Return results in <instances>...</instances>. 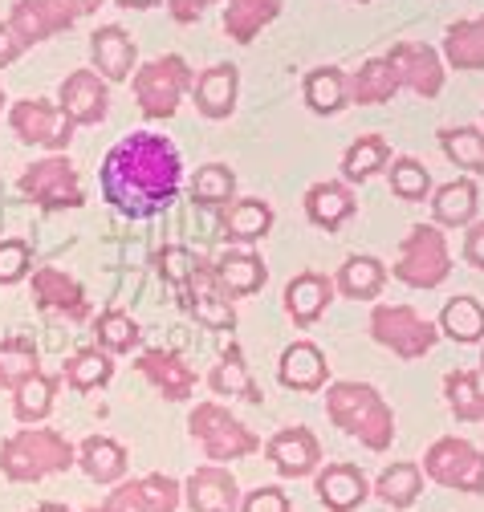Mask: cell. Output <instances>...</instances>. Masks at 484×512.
Segmentation results:
<instances>
[{"label":"cell","instance_id":"1","mask_svg":"<svg viewBox=\"0 0 484 512\" xmlns=\"http://www.w3.org/2000/svg\"><path fill=\"white\" fill-rule=\"evenodd\" d=\"M102 200L127 220H151L167 212L184 183V159L167 135L135 131L118 139L102 159Z\"/></svg>","mask_w":484,"mask_h":512},{"label":"cell","instance_id":"2","mask_svg":"<svg viewBox=\"0 0 484 512\" xmlns=\"http://www.w3.org/2000/svg\"><path fill=\"white\" fill-rule=\"evenodd\" d=\"M326 415L342 435L358 439L367 452H387L395 443V411L371 382H330Z\"/></svg>","mask_w":484,"mask_h":512},{"label":"cell","instance_id":"3","mask_svg":"<svg viewBox=\"0 0 484 512\" xmlns=\"http://www.w3.org/2000/svg\"><path fill=\"white\" fill-rule=\"evenodd\" d=\"M78 464V447L53 427H21L0 443V472L13 484H37Z\"/></svg>","mask_w":484,"mask_h":512},{"label":"cell","instance_id":"4","mask_svg":"<svg viewBox=\"0 0 484 512\" xmlns=\"http://www.w3.org/2000/svg\"><path fill=\"white\" fill-rule=\"evenodd\" d=\"M452 273V252L448 236L436 224H411V232L399 244V261L391 265V277L403 281L407 289H440Z\"/></svg>","mask_w":484,"mask_h":512},{"label":"cell","instance_id":"5","mask_svg":"<svg viewBox=\"0 0 484 512\" xmlns=\"http://www.w3.org/2000/svg\"><path fill=\"white\" fill-rule=\"evenodd\" d=\"M188 431L204 447V456L212 464H232V460H245V456L261 452V439L253 435V427H245L220 403H196L188 415Z\"/></svg>","mask_w":484,"mask_h":512},{"label":"cell","instance_id":"6","mask_svg":"<svg viewBox=\"0 0 484 512\" xmlns=\"http://www.w3.org/2000/svg\"><path fill=\"white\" fill-rule=\"evenodd\" d=\"M192 66L179 53H167V57H155L147 61V66L135 70L131 86H135V102L143 110V118H175L179 102H184V94H192Z\"/></svg>","mask_w":484,"mask_h":512},{"label":"cell","instance_id":"7","mask_svg":"<svg viewBox=\"0 0 484 512\" xmlns=\"http://www.w3.org/2000/svg\"><path fill=\"white\" fill-rule=\"evenodd\" d=\"M423 480H432L440 488H456L468 496L484 492V452L476 443L460 439V435H444L436 439L428 452H423Z\"/></svg>","mask_w":484,"mask_h":512},{"label":"cell","instance_id":"8","mask_svg":"<svg viewBox=\"0 0 484 512\" xmlns=\"http://www.w3.org/2000/svg\"><path fill=\"white\" fill-rule=\"evenodd\" d=\"M371 338L391 350L403 362H415L423 354H432V346L440 342V330L411 305H375L371 309Z\"/></svg>","mask_w":484,"mask_h":512},{"label":"cell","instance_id":"9","mask_svg":"<svg viewBox=\"0 0 484 512\" xmlns=\"http://www.w3.org/2000/svg\"><path fill=\"white\" fill-rule=\"evenodd\" d=\"M21 191L33 204H41L45 212H66V208H82L86 204L78 167L66 155H49V159H37L33 167H25Z\"/></svg>","mask_w":484,"mask_h":512},{"label":"cell","instance_id":"10","mask_svg":"<svg viewBox=\"0 0 484 512\" xmlns=\"http://www.w3.org/2000/svg\"><path fill=\"white\" fill-rule=\"evenodd\" d=\"M9 126H13V135L21 143L45 147L53 155H62L70 147V139H74V122L62 114V106L45 102V98H21V102H13Z\"/></svg>","mask_w":484,"mask_h":512},{"label":"cell","instance_id":"11","mask_svg":"<svg viewBox=\"0 0 484 512\" xmlns=\"http://www.w3.org/2000/svg\"><path fill=\"white\" fill-rule=\"evenodd\" d=\"M179 504H184V484L163 472H151L139 480H118L114 492L86 512H175Z\"/></svg>","mask_w":484,"mask_h":512},{"label":"cell","instance_id":"12","mask_svg":"<svg viewBox=\"0 0 484 512\" xmlns=\"http://www.w3.org/2000/svg\"><path fill=\"white\" fill-rule=\"evenodd\" d=\"M78 17L82 13L70 5V0H17L13 13H9V25L21 37V45L29 49V45H41L57 33L74 29Z\"/></svg>","mask_w":484,"mask_h":512},{"label":"cell","instance_id":"13","mask_svg":"<svg viewBox=\"0 0 484 512\" xmlns=\"http://www.w3.org/2000/svg\"><path fill=\"white\" fill-rule=\"evenodd\" d=\"M387 61L399 74V86H407L419 98H440V90H444V57L432 45L399 41V45H391Z\"/></svg>","mask_w":484,"mask_h":512},{"label":"cell","instance_id":"14","mask_svg":"<svg viewBox=\"0 0 484 512\" xmlns=\"http://www.w3.org/2000/svg\"><path fill=\"white\" fill-rule=\"evenodd\" d=\"M265 456H269L277 476L301 480V476H314L322 468V443H318V435L310 427H281L265 443Z\"/></svg>","mask_w":484,"mask_h":512},{"label":"cell","instance_id":"15","mask_svg":"<svg viewBox=\"0 0 484 512\" xmlns=\"http://www.w3.org/2000/svg\"><path fill=\"white\" fill-rule=\"evenodd\" d=\"M184 289H188V313L196 317L200 326H208V330H232V326H236V309H232L228 293L220 289L212 261L196 256L192 277H188Z\"/></svg>","mask_w":484,"mask_h":512},{"label":"cell","instance_id":"16","mask_svg":"<svg viewBox=\"0 0 484 512\" xmlns=\"http://www.w3.org/2000/svg\"><path fill=\"white\" fill-rule=\"evenodd\" d=\"M57 106L74 126H98L110 114V82H102L94 70H74L57 90Z\"/></svg>","mask_w":484,"mask_h":512},{"label":"cell","instance_id":"17","mask_svg":"<svg viewBox=\"0 0 484 512\" xmlns=\"http://www.w3.org/2000/svg\"><path fill=\"white\" fill-rule=\"evenodd\" d=\"M184 504L192 512H240V484L224 464H204L184 480Z\"/></svg>","mask_w":484,"mask_h":512},{"label":"cell","instance_id":"18","mask_svg":"<svg viewBox=\"0 0 484 512\" xmlns=\"http://www.w3.org/2000/svg\"><path fill=\"white\" fill-rule=\"evenodd\" d=\"M135 370L151 382V387L167 399V403H188L196 395V370L179 358L175 350H143Z\"/></svg>","mask_w":484,"mask_h":512},{"label":"cell","instance_id":"19","mask_svg":"<svg viewBox=\"0 0 484 512\" xmlns=\"http://www.w3.org/2000/svg\"><path fill=\"white\" fill-rule=\"evenodd\" d=\"M314 492H318L326 512H354V508L367 504L371 480H367L362 468L338 460V464H326V468L314 472Z\"/></svg>","mask_w":484,"mask_h":512},{"label":"cell","instance_id":"20","mask_svg":"<svg viewBox=\"0 0 484 512\" xmlns=\"http://www.w3.org/2000/svg\"><path fill=\"white\" fill-rule=\"evenodd\" d=\"M33 301H37V309L57 313V317H70V322H86V317H90L86 289L70 273H62V269H37L33 273Z\"/></svg>","mask_w":484,"mask_h":512},{"label":"cell","instance_id":"21","mask_svg":"<svg viewBox=\"0 0 484 512\" xmlns=\"http://www.w3.org/2000/svg\"><path fill=\"white\" fill-rule=\"evenodd\" d=\"M277 378H281L285 391L314 395V391L326 387L330 362H326V354H322L314 342H293V346H285L281 358H277Z\"/></svg>","mask_w":484,"mask_h":512},{"label":"cell","instance_id":"22","mask_svg":"<svg viewBox=\"0 0 484 512\" xmlns=\"http://www.w3.org/2000/svg\"><path fill=\"white\" fill-rule=\"evenodd\" d=\"M90 57H94V74L102 82H127L135 70L139 49L123 25H102L90 37Z\"/></svg>","mask_w":484,"mask_h":512},{"label":"cell","instance_id":"23","mask_svg":"<svg viewBox=\"0 0 484 512\" xmlns=\"http://www.w3.org/2000/svg\"><path fill=\"white\" fill-rule=\"evenodd\" d=\"M334 277H326V273H314V269H306V273H297L289 285H285V313L293 317V326H314L318 317L330 309V301H334Z\"/></svg>","mask_w":484,"mask_h":512},{"label":"cell","instance_id":"24","mask_svg":"<svg viewBox=\"0 0 484 512\" xmlns=\"http://www.w3.org/2000/svg\"><path fill=\"white\" fill-rule=\"evenodd\" d=\"M301 204H306V220H310L314 228H322V232H338V228L358 212L354 191H350V183H342V179H322V183H314Z\"/></svg>","mask_w":484,"mask_h":512},{"label":"cell","instance_id":"25","mask_svg":"<svg viewBox=\"0 0 484 512\" xmlns=\"http://www.w3.org/2000/svg\"><path fill=\"white\" fill-rule=\"evenodd\" d=\"M212 269H216V281H220V289L228 293V301L253 297V293H261L265 281H269V269H265V261H261L253 248H228L220 261H212Z\"/></svg>","mask_w":484,"mask_h":512},{"label":"cell","instance_id":"26","mask_svg":"<svg viewBox=\"0 0 484 512\" xmlns=\"http://www.w3.org/2000/svg\"><path fill=\"white\" fill-rule=\"evenodd\" d=\"M236 94H240V74L232 61H220V66H208L196 82H192V98H196V110L212 122L228 118L236 110Z\"/></svg>","mask_w":484,"mask_h":512},{"label":"cell","instance_id":"27","mask_svg":"<svg viewBox=\"0 0 484 512\" xmlns=\"http://www.w3.org/2000/svg\"><path fill=\"white\" fill-rule=\"evenodd\" d=\"M78 468L94 480V484H118L127 476L131 460H127V447L110 439V435H86L78 443Z\"/></svg>","mask_w":484,"mask_h":512},{"label":"cell","instance_id":"28","mask_svg":"<svg viewBox=\"0 0 484 512\" xmlns=\"http://www.w3.org/2000/svg\"><path fill=\"white\" fill-rule=\"evenodd\" d=\"M480 208V187L476 179H452L432 191V220L436 228H468Z\"/></svg>","mask_w":484,"mask_h":512},{"label":"cell","instance_id":"29","mask_svg":"<svg viewBox=\"0 0 484 512\" xmlns=\"http://www.w3.org/2000/svg\"><path fill=\"white\" fill-rule=\"evenodd\" d=\"M281 17V0H228L224 9V33L236 45H249Z\"/></svg>","mask_w":484,"mask_h":512},{"label":"cell","instance_id":"30","mask_svg":"<svg viewBox=\"0 0 484 512\" xmlns=\"http://www.w3.org/2000/svg\"><path fill=\"white\" fill-rule=\"evenodd\" d=\"M220 228H224V240H232L240 248L257 244V240H265L273 232V208L265 200H232L224 220H220Z\"/></svg>","mask_w":484,"mask_h":512},{"label":"cell","instance_id":"31","mask_svg":"<svg viewBox=\"0 0 484 512\" xmlns=\"http://www.w3.org/2000/svg\"><path fill=\"white\" fill-rule=\"evenodd\" d=\"M444 61L452 70H460V74L484 70V17L448 25V33H444Z\"/></svg>","mask_w":484,"mask_h":512},{"label":"cell","instance_id":"32","mask_svg":"<svg viewBox=\"0 0 484 512\" xmlns=\"http://www.w3.org/2000/svg\"><path fill=\"white\" fill-rule=\"evenodd\" d=\"M387 285V265L379 256H346V265L334 277V289L350 301H375Z\"/></svg>","mask_w":484,"mask_h":512},{"label":"cell","instance_id":"33","mask_svg":"<svg viewBox=\"0 0 484 512\" xmlns=\"http://www.w3.org/2000/svg\"><path fill=\"white\" fill-rule=\"evenodd\" d=\"M399 74L387 57H371V61H362V70L350 78V102L354 106H383L399 94Z\"/></svg>","mask_w":484,"mask_h":512},{"label":"cell","instance_id":"34","mask_svg":"<svg viewBox=\"0 0 484 512\" xmlns=\"http://www.w3.org/2000/svg\"><path fill=\"white\" fill-rule=\"evenodd\" d=\"M391 163V143L383 135H358L342 155V183H367Z\"/></svg>","mask_w":484,"mask_h":512},{"label":"cell","instance_id":"35","mask_svg":"<svg viewBox=\"0 0 484 512\" xmlns=\"http://www.w3.org/2000/svg\"><path fill=\"white\" fill-rule=\"evenodd\" d=\"M301 94H306V106L314 114H338L350 106V78L338 70V66H318L306 74V86H301Z\"/></svg>","mask_w":484,"mask_h":512},{"label":"cell","instance_id":"36","mask_svg":"<svg viewBox=\"0 0 484 512\" xmlns=\"http://www.w3.org/2000/svg\"><path fill=\"white\" fill-rule=\"evenodd\" d=\"M444 338L460 342V346H472V342H484V305L472 297V293H460L452 297L444 309H440V326H436Z\"/></svg>","mask_w":484,"mask_h":512},{"label":"cell","instance_id":"37","mask_svg":"<svg viewBox=\"0 0 484 512\" xmlns=\"http://www.w3.org/2000/svg\"><path fill=\"white\" fill-rule=\"evenodd\" d=\"M371 492L387 508H411L419 500V492H423V468L415 460H399V464H391V468L379 472V480H375Z\"/></svg>","mask_w":484,"mask_h":512},{"label":"cell","instance_id":"38","mask_svg":"<svg viewBox=\"0 0 484 512\" xmlns=\"http://www.w3.org/2000/svg\"><path fill=\"white\" fill-rule=\"evenodd\" d=\"M444 399L448 411L460 423H480L484 419V382L476 370H448L444 374Z\"/></svg>","mask_w":484,"mask_h":512},{"label":"cell","instance_id":"39","mask_svg":"<svg viewBox=\"0 0 484 512\" xmlns=\"http://www.w3.org/2000/svg\"><path fill=\"white\" fill-rule=\"evenodd\" d=\"M440 151L448 155L452 167H460L468 175H484V131L480 126H444Z\"/></svg>","mask_w":484,"mask_h":512},{"label":"cell","instance_id":"40","mask_svg":"<svg viewBox=\"0 0 484 512\" xmlns=\"http://www.w3.org/2000/svg\"><path fill=\"white\" fill-rule=\"evenodd\" d=\"M53 399H57V378L53 374H33L29 382H21V387L13 391V415L25 427H37V423L49 419Z\"/></svg>","mask_w":484,"mask_h":512},{"label":"cell","instance_id":"41","mask_svg":"<svg viewBox=\"0 0 484 512\" xmlns=\"http://www.w3.org/2000/svg\"><path fill=\"white\" fill-rule=\"evenodd\" d=\"M66 382L78 391V395H90L98 387H106V382L114 378V358L102 350V346H90V350H78L70 362H66Z\"/></svg>","mask_w":484,"mask_h":512},{"label":"cell","instance_id":"42","mask_svg":"<svg viewBox=\"0 0 484 512\" xmlns=\"http://www.w3.org/2000/svg\"><path fill=\"white\" fill-rule=\"evenodd\" d=\"M208 387L216 395H228V399H249V403H261V391L253 387V374L245 366V358H240V350H228L212 374H208Z\"/></svg>","mask_w":484,"mask_h":512},{"label":"cell","instance_id":"43","mask_svg":"<svg viewBox=\"0 0 484 512\" xmlns=\"http://www.w3.org/2000/svg\"><path fill=\"white\" fill-rule=\"evenodd\" d=\"M33 374H41V358H37V346L29 338L0 342V391H17Z\"/></svg>","mask_w":484,"mask_h":512},{"label":"cell","instance_id":"44","mask_svg":"<svg viewBox=\"0 0 484 512\" xmlns=\"http://www.w3.org/2000/svg\"><path fill=\"white\" fill-rule=\"evenodd\" d=\"M387 179H391V191H395L403 204L432 200V175H428V167H423L419 159H411V155L391 159L387 163Z\"/></svg>","mask_w":484,"mask_h":512},{"label":"cell","instance_id":"45","mask_svg":"<svg viewBox=\"0 0 484 512\" xmlns=\"http://www.w3.org/2000/svg\"><path fill=\"white\" fill-rule=\"evenodd\" d=\"M236 196V175L232 167L224 163H204L196 175H192V200L200 208H228Z\"/></svg>","mask_w":484,"mask_h":512},{"label":"cell","instance_id":"46","mask_svg":"<svg viewBox=\"0 0 484 512\" xmlns=\"http://www.w3.org/2000/svg\"><path fill=\"white\" fill-rule=\"evenodd\" d=\"M94 334H98V346H102L106 354H131V350L139 346V338H143L139 322H135L131 313H123V309H106V313H98Z\"/></svg>","mask_w":484,"mask_h":512},{"label":"cell","instance_id":"47","mask_svg":"<svg viewBox=\"0 0 484 512\" xmlns=\"http://www.w3.org/2000/svg\"><path fill=\"white\" fill-rule=\"evenodd\" d=\"M33 269V248L25 240H0V285H17Z\"/></svg>","mask_w":484,"mask_h":512},{"label":"cell","instance_id":"48","mask_svg":"<svg viewBox=\"0 0 484 512\" xmlns=\"http://www.w3.org/2000/svg\"><path fill=\"white\" fill-rule=\"evenodd\" d=\"M155 265H159V273H163V281H167V285L184 289V285H188V277H192L196 256H192L184 244H167V248L155 256Z\"/></svg>","mask_w":484,"mask_h":512},{"label":"cell","instance_id":"49","mask_svg":"<svg viewBox=\"0 0 484 512\" xmlns=\"http://www.w3.org/2000/svg\"><path fill=\"white\" fill-rule=\"evenodd\" d=\"M240 512H293V500L277 484H261L253 492L240 496Z\"/></svg>","mask_w":484,"mask_h":512},{"label":"cell","instance_id":"50","mask_svg":"<svg viewBox=\"0 0 484 512\" xmlns=\"http://www.w3.org/2000/svg\"><path fill=\"white\" fill-rule=\"evenodd\" d=\"M212 5L216 0H167V13H171L175 25H196Z\"/></svg>","mask_w":484,"mask_h":512},{"label":"cell","instance_id":"51","mask_svg":"<svg viewBox=\"0 0 484 512\" xmlns=\"http://www.w3.org/2000/svg\"><path fill=\"white\" fill-rule=\"evenodd\" d=\"M464 261L484 273V220H472L464 232Z\"/></svg>","mask_w":484,"mask_h":512},{"label":"cell","instance_id":"52","mask_svg":"<svg viewBox=\"0 0 484 512\" xmlns=\"http://www.w3.org/2000/svg\"><path fill=\"white\" fill-rule=\"evenodd\" d=\"M25 53V45H21V37L13 33V25L5 21V25H0V70H9L13 66V61Z\"/></svg>","mask_w":484,"mask_h":512},{"label":"cell","instance_id":"53","mask_svg":"<svg viewBox=\"0 0 484 512\" xmlns=\"http://www.w3.org/2000/svg\"><path fill=\"white\" fill-rule=\"evenodd\" d=\"M70 5H74V9L86 17V13H98V9H102V0H70Z\"/></svg>","mask_w":484,"mask_h":512},{"label":"cell","instance_id":"54","mask_svg":"<svg viewBox=\"0 0 484 512\" xmlns=\"http://www.w3.org/2000/svg\"><path fill=\"white\" fill-rule=\"evenodd\" d=\"M123 9H155V5H163V0H118Z\"/></svg>","mask_w":484,"mask_h":512},{"label":"cell","instance_id":"55","mask_svg":"<svg viewBox=\"0 0 484 512\" xmlns=\"http://www.w3.org/2000/svg\"><path fill=\"white\" fill-rule=\"evenodd\" d=\"M33 512H74L70 504H57V500H45V504H37Z\"/></svg>","mask_w":484,"mask_h":512},{"label":"cell","instance_id":"56","mask_svg":"<svg viewBox=\"0 0 484 512\" xmlns=\"http://www.w3.org/2000/svg\"><path fill=\"white\" fill-rule=\"evenodd\" d=\"M0 110H5V86H0Z\"/></svg>","mask_w":484,"mask_h":512},{"label":"cell","instance_id":"57","mask_svg":"<svg viewBox=\"0 0 484 512\" xmlns=\"http://www.w3.org/2000/svg\"><path fill=\"white\" fill-rule=\"evenodd\" d=\"M480 374H484V350H480Z\"/></svg>","mask_w":484,"mask_h":512},{"label":"cell","instance_id":"58","mask_svg":"<svg viewBox=\"0 0 484 512\" xmlns=\"http://www.w3.org/2000/svg\"><path fill=\"white\" fill-rule=\"evenodd\" d=\"M358 5H367V0H358Z\"/></svg>","mask_w":484,"mask_h":512}]
</instances>
